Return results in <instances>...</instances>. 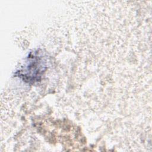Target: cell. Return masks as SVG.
<instances>
[{
  "instance_id": "6da1fadb",
  "label": "cell",
  "mask_w": 152,
  "mask_h": 152,
  "mask_svg": "<svg viewBox=\"0 0 152 152\" xmlns=\"http://www.w3.org/2000/svg\"><path fill=\"white\" fill-rule=\"evenodd\" d=\"M37 56H34L32 58L30 59V61L28 62L27 66L23 71H21V77L27 81H34L36 79L38 80V77L40 76V74L44 70L45 66L43 63V61L38 58Z\"/></svg>"
}]
</instances>
